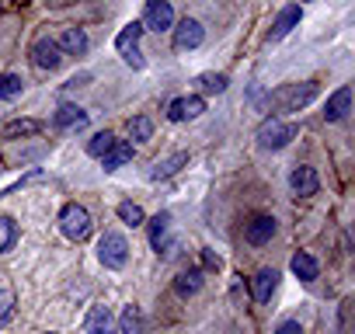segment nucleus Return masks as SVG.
Masks as SVG:
<instances>
[{
  "label": "nucleus",
  "mask_w": 355,
  "mask_h": 334,
  "mask_svg": "<svg viewBox=\"0 0 355 334\" xmlns=\"http://www.w3.org/2000/svg\"><path fill=\"white\" fill-rule=\"evenodd\" d=\"M313 98H317V84L313 80H303V84H282V87H275L268 101H272L275 112H300Z\"/></svg>",
  "instance_id": "nucleus-1"
},
{
  "label": "nucleus",
  "mask_w": 355,
  "mask_h": 334,
  "mask_svg": "<svg viewBox=\"0 0 355 334\" xmlns=\"http://www.w3.org/2000/svg\"><path fill=\"white\" fill-rule=\"evenodd\" d=\"M60 230L70 237V240H87L91 237V213L77 202H70L63 213H60Z\"/></svg>",
  "instance_id": "nucleus-2"
},
{
  "label": "nucleus",
  "mask_w": 355,
  "mask_h": 334,
  "mask_svg": "<svg viewBox=\"0 0 355 334\" xmlns=\"http://www.w3.org/2000/svg\"><path fill=\"white\" fill-rule=\"evenodd\" d=\"M293 136H296V125L293 122H282V118H265L258 125V143L265 150H282Z\"/></svg>",
  "instance_id": "nucleus-3"
},
{
  "label": "nucleus",
  "mask_w": 355,
  "mask_h": 334,
  "mask_svg": "<svg viewBox=\"0 0 355 334\" xmlns=\"http://www.w3.org/2000/svg\"><path fill=\"white\" fill-rule=\"evenodd\" d=\"M98 258H101L105 268H122L125 258H129V244H125V237H122V234H105L101 244H98Z\"/></svg>",
  "instance_id": "nucleus-4"
},
{
  "label": "nucleus",
  "mask_w": 355,
  "mask_h": 334,
  "mask_svg": "<svg viewBox=\"0 0 355 334\" xmlns=\"http://www.w3.org/2000/svg\"><path fill=\"white\" fill-rule=\"evenodd\" d=\"M171 25H174V8H171V0H146L143 28H153V32H167Z\"/></svg>",
  "instance_id": "nucleus-5"
},
{
  "label": "nucleus",
  "mask_w": 355,
  "mask_h": 334,
  "mask_svg": "<svg viewBox=\"0 0 355 334\" xmlns=\"http://www.w3.org/2000/svg\"><path fill=\"white\" fill-rule=\"evenodd\" d=\"M202 39H206V32H202V25H199L196 18H185L182 25L174 28V49H178V53L199 49V46H202Z\"/></svg>",
  "instance_id": "nucleus-6"
},
{
  "label": "nucleus",
  "mask_w": 355,
  "mask_h": 334,
  "mask_svg": "<svg viewBox=\"0 0 355 334\" xmlns=\"http://www.w3.org/2000/svg\"><path fill=\"white\" fill-rule=\"evenodd\" d=\"M32 60H35L39 70H60L63 49L56 46V39H39V42L32 46Z\"/></svg>",
  "instance_id": "nucleus-7"
},
{
  "label": "nucleus",
  "mask_w": 355,
  "mask_h": 334,
  "mask_svg": "<svg viewBox=\"0 0 355 334\" xmlns=\"http://www.w3.org/2000/svg\"><path fill=\"white\" fill-rule=\"evenodd\" d=\"M202 112H206V101H202L199 94H192V98H174L171 108H167V118H171V122H185V118H196V115H202Z\"/></svg>",
  "instance_id": "nucleus-8"
},
{
  "label": "nucleus",
  "mask_w": 355,
  "mask_h": 334,
  "mask_svg": "<svg viewBox=\"0 0 355 334\" xmlns=\"http://www.w3.org/2000/svg\"><path fill=\"white\" fill-rule=\"evenodd\" d=\"M84 331H87V334H119L115 317L108 313V306H91V313H87V320H84Z\"/></svg>",
  "instance_id": "nucleus-9"
},
{
  "label": "nucleus",
  "mask_w": 355,
  "mask_h": 334,
  "mask_svg": "<svg viewBox=\"0 0 355 334\" xmlns=\"http://www.w3.org/2000/svg\"><path fill=\"white\" fill-rule=\"evenodd\" d=\"M300 18H303V11H300L296 4H289V8H282V15L275 18V25H272V32H268V39H272V42H282V39H286V35H289V32H293V28L300 25Z\"/></svg>",
  "instance_id": "nucleus-10"
},
{
  "label": "nucleus",
  "mask_w": 355,
  "mask_h": 334,
  "mask_svg": "<svg viewBox=\"0 0 355 334\" xmlns=\"http://www.w3.org/2000/svg\"><path fill=\"white\" fill-rule=\"evenodd\" d=\"M289 188L296 195H317V188H320L317 171H313V167H296V171L289 175Z\"/></svg>",
  "instance_id": "nucleus-11"
},
{
  "label": "nucleus",
  "mask_w": 355,
  "mask_h": 334,
  "mask_svg": "<svg viewBox=\"0 0 355 334\" xmlns=\"http://www.w3.org/2000/svg\"><path fill=\"white\" fill-rule=\"evenodd\" d=\"M272 234H275V220H272V216H254V220L248 223V230H244L248 244H254V247L268 244V240H272Z\"/></svg>",
  "instance_id": "nucleus-12"
},
{
  "label": "nucleus",
  "mask_w": 355,
  "mask_h": 334,
  "mask_svg": "<svg viewBox=\"0 0 355 334\" xmlns=\"http://www.w3.org/2000/svg\"><path fill=\"white\" fill-rule=\"evenodd\" d=\"M275 285H279V272H275V268H261V272L254 275V285H251L254 303H268L272 292H275Z\"/></svg>",
  "instance_id": "nucleus-13"
},
{
  "label": "nucleus",
  "mask_w": 355,
  "mask_h": 334,
  "mask_svg": "<svg viewBox=\"0 0 355 334\" xmlns=\"http://www.w3.org/2000/svg\"><path fill=\"white\" fill-rule=\"evenodd\" d=\"M348 108H352V91H348V87H338V91L327 98L324 118H327V122H341V118L348 115Z\"/></svg>",
  "instance_id": "nucleus-14"
},
{
  "label": "nucleus",
  "mask_w": 355,
  "mask_h": 334,
  "mask_svg": "<svg viewBox=\"0 0 355 334\" xmlns=\"http://www.w3.org/2000/svg\"><path fill=\"white\" fill-rule=\"evenodd\" d=\"M150 244H153V251H167L171 247V216L167 213H157L150 220Z\"/></svg>",
  "instance_id": "nucleus-15"
},
{
  "label": "nucleus",
  "mask_w": 355,
  "mask_h": 334,
  "mask_svg": "<svg viewBox=\"0 0 355 334\" xmlns=\"http://www.w3.org/2000/svg\"><path fill=\"white\" fill-rule=\"evenodd\" d=\"M189 164V153H171V157H164V160H157L153 167H150V178L153 182H160V178H171V175H178L182 167Z\"/></svg>",
  "instance_id": "nucleus-16"
},
{
  "label": "nucleus",
  "mask_w": 355,
  "mask_h": 334,
  "mask_svg": "<svg viewBox=\"0 0 355 334\" xmlns=\"http://www.w3.org/2000/svg\"><path fill=\"white\" fill-rule=\"evenodd\" d=\"M63 53H70V56H84L87 53V35H84V28H67L63 35H60V42H56Z\"/></svg>",
  "instance_id": "nucleus-17"
},
{
  "label": "nucleus",
  "mask_w": 355,
  "mask_h": 334,
  "mask_svg": "<svg viewBox=\"0 0 355 334\" xmlns=\"http://www.w3.org/2000/svg\"><path fill=\"white\" fill-rule=\"evenodd\" d=\"M132 160V143H125V139H115V146L101 157V164H105V171H119L122 164H129Z\"/></svg>",
  "instance_id": "nucleus-18"
},
{
  "label": "nucleus",
  "mask_w": 355,
  "mask_h": 334,
  "mask_svg": "<svg viewBox=\"0 0 355 334\" xmlns=\"http://www.w3.org/2000/svg\"><path fill=\"white\" fill-rule=\"evenodd\" d=\"M202 289V272L199 268H189V272H182L174 279V292L178 296H196Z\"/></svg>",
  "instance_id": "nucleus-19"
},
{
  "label": "nucleus",
  "mask_w": 355,
  "mask_h": 334,
  "mask_svg": "<svg viewBox=\"0 0 355 334\" xmlns=\"http://www.w3.org/2000/svg\"><path fill=\"white\" fill-rule=\"evenodd\" d=\"M84 122H87V112H84V108H77V105H63V108L56 112V125H60V129L84 125Z\"/></svg>",
  "instance_id": "nucleus-20"
},
{
  "label": "nucleus",
  "mask_w": 355,
  "mask_h": 334,
  "mask_svg": "<svg viewBox=\"0 0 355 334\" xmlns=\"http://www.w3.org/2000/svg\"><path fill=\"white\" fill-rule=\"evenodd\" d=\"M139 35H143V25H139V21L125 25V28H122V32L115 35V49H119V53H125V49H136Z\"/></svg>",
  "instance_id": "nucleus-21"
},
{
  "label": "nucleus",
  "mask_w": 355,
  "mask_h": 334,
  "mask_svg": "<svg viewBox=\"0 0 355 334\" xmlns=\"http://www.w3.org/2000/svg\"><path fill=\"white\" fill-rule=\"evenodd\" d=\"M39 129H42V122H35V118H15V122L4 125V136L8 139H15V136H35Z\"/></svg>",
  "instance_id": "nucleus-22"
},
{
  "label": "nucleus",
  "mask_w": 355,
  "mask_h": 334,
  "mask_svg": "<svg viewBox=\"0 0 355 334\" xmlns=\"http://www.w3.org/2000/svg\"><path fill=\"white\" fill-rule=\"evenodd\" d=\"M293 272H296V279H303V282H313V279H317V261H313L306 251H300V254L293 258Z\"/></svg>",
  "instance_id": "nucleus-23"
},
{
  "label": "nucleus",
  "mask_w": 355,
  "mask_h": 334,
  "mask_svg": "<svg viewBox=\"0 0 355 334\" xmlns=\"http://www.w3.org/2000/svg\"><path fill=\"white\" fill-rule=\"evenodd\" d=\"M119 334H143V313H139L136 306H125V310H122Z\"/></svg>",
  "instance_id": "nucleus-24"
},
{
  "label": "nucleus",
  "mask_w": 355,
  "mask_h": 334,
  "mask_svg": "<svg viewBox=\"0 0 355 334\" xmlns=\"http://www.w3.org/2000/svg\"><path fill=\"white\" fill-rule=\"evenodd\" d=\"M196 84H199V91H206V94H223L230 80H227L223 73H202Z\"/></svg>",
  "instance_id": "nucleus-25"
},
{
  "label": "nucleus",
  "mask_w": 355,
  "mask_h": 334,
  "mask_svg": "<svg viewBox=\"0 0 355 334\" xmlns=\"http://www.w3.org/2000/svg\"><path fill=\"white\" fill-rule=\"evenodd\" d=\"M129 136H132L136 143H146V139L153 136V122H150L146 115H136V118H129Z\"/></svg>",
  "instance_id": "nucleus-26"
},
{
  "label": "nucleus",
  "mask_w": 355,
  "mask_h": 334,
  "mask_svg": "<svg viewBox=\"0 0 355 334\" xmlns=\"http://www.w3.org/2000/svg\"><path fill=\"white\" fill-rule=\"evenodd\" d=\"M112 146H115V136H112V132H98V136H91V143H87V153L101 160V157H105Z\"/></svg>",
  "instance_id": "nucleus-27"
},
{
  "label": "nucleus",
  "mask_w": 355,
  "mask_h": 334,
  "mask_svg": "<svg viewBox=\"0 0 355 334\" xmlns=\"http://www.w3.org/2000/svg\"><path fill=\"white\" fill-rule=\"evenodd\" d=\"M21 87H25V80L18 77V73H4V77H0V98H18L21 94Z\"/></svg>",
  "instance_id": "nucleus-28"
},
{
  "label": "nucleus",
  "mask_w": 355,
  "mask_h": 334,
  "mask_svg": "<svg viewBox=\"0 0 355 334\" xmlns=\"http://www.w3.org/2000/svg\"><path fill=\"white\" fill-rule=\"evenodd\" d=\"M15 240H18V227H15V220L0 216V254L11 251V244H15Z\"/></svg>",
  "instance_id": "nucleus-29"
},
{
  "label": "nucleus",
  "mask_w": 355,
  "mask_h": 334,
  "mask_svg": "<svg viewBox=\"0 0 355 334\" xmlns=\"http://www.w3.org/2000/svg\"><path fill=\"white\" fill-rule=\"evenodd\" d=\"M119 220L129 223V227H143L146 216H143V209H139L136 202H122V206H119Z\"/></svg>",
  "instance_id": "nucleus-30"
},
{
  "label": "nucleus",
  "mask_w": 355,
  "mask_h": 334,
  "mask_svg": "<svg viewBox=\"0 0 355 334\" xmlns=\"http://www.w3.org/2000/svg\"><path fill=\"white\" fill-rule=\"evenodd\" d=\"M15 317V292L11 289H0V327Z\"/></svg>",
  "instance_id": "nucleus-31"
},
{
  "label": "nucleus",
  "mask_w": 355,
  "mask_h": 334,
  "mask_svg": "<svg viewBox=\"0 0 355 334\" xmlns=\"http://www.w3.org/2000/svg\"><path fill=\"white\" fill-rule=\"evenodd\" d=\"M122 60H125V63H129L132 70H143V67H146V60H143L139 46H136V49H125V53H122Z\"/></svg>",
  "instance_id": "nucleus-32"
},
{
  "label": "nucleus",
  "mask_w": 355,
  "mask_h": 334,
  "mask_svg": "<svg viewBox=\"0 0 355 334\" xmlns=\"http://www.w3.org/2000/svg\"><path fill=\"white\" fill-rule=\"evenodd\" d=\"M275 334H303V327L296 324V320H286V324H279V331Z\"/></svg>",
  "instance_id": "nucleus-33"
},
{
  "label": "nucleus",
  "mask_w": 355,
  "mask_h": 334,
  "mask_svg": "<svg viewBox=\"0 0 355 334\" xmlns=\"http://www.w3.org/2000/svg\"><path fill=\"white\" fill-rule=\"evenodd\" d=\"M206 265H209V268H220V258H216L213 251H206Z\"/></svg>",
  "instance_id": "nucleus-34"
},
{
  "label": "nucleus",
  "mask_w": 355,
  "mask_h": 334,
  "mask_svg": "<svg viewBox=\"0 0 355 334\" xmlns=\"http://www.w3.org/2000/svg\"><path fill=\"white\" fill-rule=\"evenodd\" d=\"M0 8H4V4H0Z\"/></svg>",
  "instance_id": "nucleus-35"
}]
</instances>
